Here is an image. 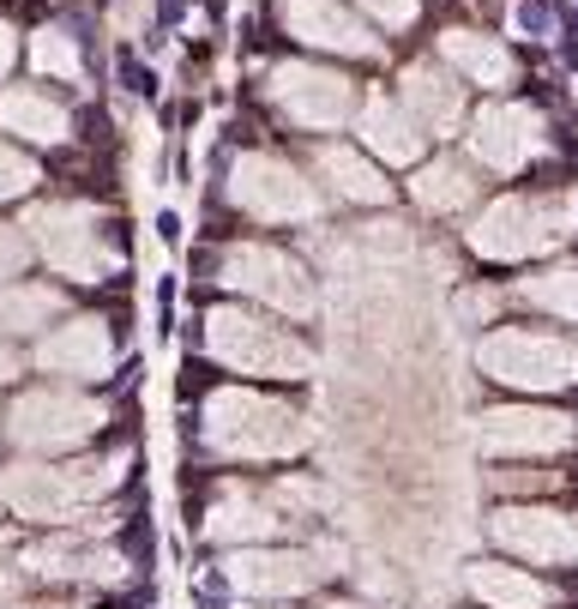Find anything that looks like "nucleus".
I'll list each match as a JSON object with an SVG mask.
<instances>
[{
	"label": "nucleus",
	"mask_w": 578,
	"mask_h": 609,
	"mask_svg": "<svg viewBox=\"0 0 578 609\" xmlns=\"http://www.w3.org/2000/svg\"><path fill=\"white\" fill-rule=\"evenodd\" d=\"M19 266H25V235L0 223V278H19Z\"/></svg>",
	"instance_id": "obj_30"
},
{
	"label": "nucleus",
	"mask_w": 578,
	"mask_h": 609,
	"mask_svg": "<svg viewBox=\"0 0 578 609\" xmlns=\"http://www.w3.org/2000/svg\"><path fill=\"white\" fill-rule=\"evenodd\" d=\"M494 537H501L513 556L542 561V568L578 561V519L549 513V507H501V513H494Z\"/></svg>",
	"instance_id": "obj_10"
},
{
	"label": "nucleus",
	"mask_w": 578,
	"mask_h": 609,
	"mask_svg": "<svg viewBox=\"0 0 578 609\" xmlns=\"http://www.w3.org/2000/svg\"><path fill=\"white\" fill-rule=\"evenodd\" d=\"M235 199H242L254 218H313V187L302 182L290 163H278V157H242L235 163Z\"/></svg>",
	"instance_id": "obj_11"
},
{
	"label": "nucleus",
	"mask_w": 578,
	"mask_h": 609,
	"mask_svg": "<svg viewBox=\"0 0 578 609\" xmlns=\"http://www.w3.org/2000/svg\"><path fill=\"white\" fill-rule=\"evenodd\" d=\"M470 151L489 169H525L530 157L542 151V121L530 115V109H518V103H494V109L476 115Z\"/></svg>",
	"instance_id": "obj_14"
},
{
	"label": "nucleus",
	"mask_w": 578,
	"mask_h": 609,
	"mask_svg": "<svg viewBox=\"0 0 578 609\" xmlns=\"http://www.w3.org/2000/svg\"><path fill=\"white\" fill-rule=\"evenodd\" d=\"M30 230H37V247L49 254L54 272L78 278V284H97L109 272V254L97 242V218L85 206H37Z\"/></svg>",
	"instance_id": "obj_7"
},
{
	"label": "nucleus",
	"mask_w": 578,
	"mask_h": 609,
	"mask_svg": "<svg viewBox=\"0 0 578 609\" xmlns=\"http://www.w3.org/2000/svg\"><path fill=\"white\" fill-rule=\"evenodd\" d=\"M482 375L506 380V387H525V392H554V387H578V344L566 338H549V332H506L482 338V351H476Z\"/></svg>",
	"instance_id": "obj_4"
},
{
	"label": "nucleus",
	"mask_w": 578,
	"mask_h": 609,
	"mask_svg": "<svg viewBox=\"0 0 578 609\" xmlns=\"http://www.w3.org/2000/svg\"><path fill=\"white\" fill-rule=\"evenodd\" d=\"M283 25H290V37L313 42V49H344V54L373 49V37L337 7V0H283Z\"/></svg>",
	"instance_id": "obj_16"
},
{
	"label": "nucleus",
	"mask_w": 578,
	"mask_h": 609,
	"mask_svg": "<svg viewBox=\"0 0 578 609\" xmlns=\"http://www.w3.org/2000/svg\"><path fill=\"white\" fill-rule=\"evenodd\" d=\"M525 296L537 302V308L561 314V320H578V272L573 266H554V272L525 278Z\"/></svg>",
	"instance_id": "obj_27"
},
{
	"label": "nucleus",
	"mask_w": 578,
	"mask_h": 609,
	"mask_svg": "<svg viewBox=\"0 0 578 609\" xmlns=\"http://www.w3.org/2000/svg\"><path fill=\"white\" fill-rule=\"evenodd\" d=\"M37 363L49 368V375H109V363H115V344H109V326L103 320H66L54 326L49 338L37 344Z\"/></svg>",
	"instance_id": "obj_15"
},
{
	"label": "nucleus",
	"mask_w": 578,
	"mask_h": 609,
	"mask_svg": "<svg viewBox=\"0 0 578 609\" xmlns=\"http://www.w3.org/2000/svg\"><path fill=\"white\" fill-rule=\"evenodd\" d=\"M30 182H37V163H30V157H19L13 145H0V199L30 194Z\"/></svg>",
	"instance_id": "obj_29"
},
{
	"label": "nucleus",
	"mask_w": 578,
	"mask_h": 609,
	"mask_svg": "<svg viewBox=\"0 0 578 609\" xmlns=\"http://www.w3.org/2000/svg\"><path fill=\"white\" fill-rule=\"evenodd\" d=\"M271 92L296 127H344L356 109V85L344 73H325V66H283Z\"/></svg>",
	"instance_id": "obj_9"
},
{
	"label": "nucleus",
	"mask_w": 578,
	"mask_h": 609,
	"mask_svg": "<svg viewBox=\"0 0 578 609\" xmlns=\"http://www.w3.org/2000/svg\"><path fill=\"white\" fill-rule=\"evenodd\" d=\"M121 459H78V465H13L0 477V501L19 519H66L103 489H115Z\"/></svg>",
	"instance_id": "obj_2"
},
{
	"label": "nucleus",
	"mask_w": 578,
	"mask_h": 609,
	"mask_svg": "<svg viewBox=\"0 0 578 609\" xmlns=\"http://www.w3.org/2000/svg\"><path fill=\"white\" fill-rule=\"evenodd\" d=\"M223 284L247 290V296L271 302L283 314H313V278L290 254H278V247H230Z\"/></svg>",
	"instance_id": "obj_8"
},
{
	"label": "nucleus",
	"mask_w": 578,
	"mask_h": 609,
	"mask_svg": "<svg viewBox=\"0 0 578 609\" xmlns=\"http://www.w3.org/2000/svg\"><path fill=\"white\" fill-rule=\"evenodd\" d=\"M373 19H385V25H410L416 19V0H361Z\"/></svg>",
	"instance_id": "obj_31"
},
{
	"label": "nucleus",
	"mask_w": 578,
	"mask_h": 609,
	"mask_svg": "<svg viewBox=\"0 0 578 609\" xmlns=\"http://www.w3.org/2000/svg\"><path fill=\"white\" fill-rule=\"evenodd\" d=\"M206 441L230 459H290L308 447V423L290 404L230 387L206 404Z\"/></svg>",
	"instance_id": "obj_1"
},
{
	"label": "nucleus",
	"mask_w": 578,
	"mask_h": 609,
	"mask_svg": "<svg viewBox=\"0 0 578 609\" xmlns=\"http://www.w3.org/2000/svg\"><path fill=\"white\" fill-rule=\"evenodd\" d=\"M97 423H103V411L90 399H78V392H25V399L13 404V416H7L13 441L30 447V453L85 447L90 435H97Z\"/></svg>",
	"instance_id": "obj_6"
},
{
	"label": "nucleus",
	"mask_w": 578,
	"mask_h": 609,
	"mask_svg": "<svg viewBox=\"0 0 578 609\" xmlns=\"http://www.w3.org/2000/svg\"><path fill=\"white\" fill-rule=\"evenodd\" d=\"M416 199H422L428 211H458L476 199V182L464 163H428L422 175H416Z\"/></svg>",
	"instance_id": "obj_26"
},
{
	"label": "nucleus",
	"mask_w": 578,
	"mask_h": 609,
	"mask_svg": "<svg viewBox=\"0 0 578 609\" xmlns=\"http://www.w3.org/2000/svg\"><path fill=\"white\" fill-rule=\"evenodd\" d=\"M470 592L482 597V604H494V609H542L549 604L542 580H530V573H518V568H501V561H476Z\"/></svg>",
	"instance_id": "obj_20"
},
{
	"label": "nucleus",
	"mask_w": 578,
	"mask_h": 609,
	"mask_svg": "<svg viewBox=\"0 0 578 609\" xmlns=\"http://www.w3.org/2000/svg\"><path fill=\"white\" fill-rule=\"evenodd\" d=\"M13 368H19V363H13V351L0 344V380H13Z\"/></svg>",
	"instance_id": "obj_33"
},
{
	"label": "nucleus",
	"mask_w": 578,
	"mask_h": 609,
	"mask_svg": "<svg viewBox=\"0 0 578 609\" xmlns=\"http://www.w3.org/2000/svg\"><path fill=\"white\" fill-rule=\"evenodd\" d=\"M476 435H482L489 453H561L578 428H573V416H561V411H530V404H513V411H489Z\"/></svg>",
	"instance_id": "obj_13"
},
{
	"label": "nucleus",
	"mask_w": 578,
	"mask_h": 609,
	"mask_svg": "<svg viewBox=\"0 0 578 609\" xmlns=\"http://www.w3.org/2000/svg\"><path fill=\"white\" fill-rule=\"evenodd\" d=\"M30 573H42V580H115L121 573V556H109V549H85V544H42L25 556Z\"/></svg>",
	"instance_id": "obj_18"
},
{
	"label": "nucleus",
	"mask_w": 578,
	"mask_h": 609,
	"mask_svg": "<svg viewBox=\"0 0 578 609\" xmlns=\"http://www.w3.org/2000/svg\"><path fill=\"white\" fill-rule=\"evenodd\" d=\"M440 49H446V61L464 66L476 85H506V78H513V54H506L494 37H476V31H446V42H440Z\"/></svg>",
	"instance_id": "obj_22"
},
{
	"label": "nucleus",
	"mask_w": 578,
	"mask_h": 609,
	"mask_svg": "<svg viewBox=\"0 0 578 609\" xmlns=\"http://www.w3.org/2000/svg\"><path fill=\"white\" fill-rule=\"evenodd\" d=\"M578 230V194H537V199H501V206H489L482 218H476L470 242L476 254L489 259H525V254H542V247L566 242V235Z\"/></svg>",
	"instance_id": "obj_3"
},
{
	"label": "nucleus",
	"mask_w": 578,
	"mask_h": 609,
	"mask_svg": "<svg viewBox=\"0 0 578 609\" xmlns=\"http://www.w3.org/2000/svg\"><path fill=\"white\" fill-rule=\"evenodd\" d=\"M0 127L54 145V139H66V109L49 103L42 92H30V85H13V92H0Z\"/></svg>",
	"instance_id": "obj_17"
},
{
	"label": "nucleus",
	"mask_w": 578,
	"mask_h": 609,
	"mask_svg": "<svg viewBox=\"0 0 578 609\" xmlns=\"http://www.w3.org/2000/svg\"><path fill=\"white\" fill-rule=\"evenodd\" d=\"M30 54H37L42 73H61V78H73V73H78V54H73V42H66L61 31H42V37L30 42Z\"/></svg>",
	"instance_id": "obj_28"
},
{
	"label": "nucleus",
	"mask_w": 578,
	"mask_h": 609,
	"mask_svg": "<svg viewBox=\"0 0 578 609\" xmlns=\"http://www.w3.org/2000/svg\"><path fill=\"white\" fill-rule=\"evenodd\" d=\"M13 66V25H0V73Z\"/></svg>",
	"instance_id": "obj_32"
},
{
	"label": "nucleus",
	"mask_w": 578,
	"mask_h": 609,
	"mask_svg": "<svg viewBox=\"0 0 578 609\" xmlns=\"http://www.w3.org/2000/svg\"><path fill=\"white\" fill-rule=\"evenodd\" d=\"M320 169L332 175L337 194H344V199H361V206H385V194H392L380 169L361 163V157H356V151H344V145H325V151H320Z\"/></svg>",
	"instance_id": "obj_24"
},
{
	"label": "nucleus",
	"mask_w": 578,
	"mask_h": 609,
	"mask_svg": "<svg viewBox=\"0 0 578 609\" xmlns=\"http://www.w3.org/2000/svg\"><path fill=\"white\" fill-rule=\"evenodd\" d=\"M404 103H410V115L422 121V127H434V133L458 127V115H464L458 85H446V78H440L434 66H416V73L404 78Z\"/></svg>",
	"instance_id": "obj_21"
},
{
	"label": "nucleus",
	"mask_w": 578,
	"mask_h": 609,
	"mask_svg": "<svg viewBox=\"0 0 578 609\" xmlns=\"http://www.w3.org/2000/svg\"><path fill=\"white\" fill-rule=\"evenodd\" d=\"M361 133H368V145L385 157V163H416V157H422V121L392 109V103L361 109Z\"/></svg>",
	"instance_id": "obj_19"
},
{
	"label": "nucleus",
	"mask_w": 578,
	"mask_h": 609,
	"mask_svg": "<svg viewBox=\"0 0 578 609\" xmlns=\"http://www.w3.org/2000/svg\"><path fill=\"white\" fill-rule=\"evenodd\" d=\"M223 573H230V585L242 597H296V592H308L325 568L308 549H242V556L223 561Z\"/></svg>",
	"instance_id": "obj_12"
},
{
	"label": "nucleus",
	"mask_w": 578,
	"mask_h": 609,
	"mask_svg": "<svg viewBox=\"0 0 578 609\" xmlns=\"http://www.w3.org/2000/svg\"><path fill=\"white\" fill-rule=\"evenodd\" d=\"M61 314V296L49 284H7L0 290V332H37Z\"/></svg>",
	"instance_id": "obj_25"
},
{
	"label": "nucleus",
	"mask_w": 578,
	"mask_h": 609,
	"mask_svg": "<svg viewBox=\"0 0 578 609\" xmlns=\"http://www.w3.org/2000/svg\"><path fill=\"white\" fill-rule=\"evenodd\" d=\"M206 338H211V356L242 368V375H290L296 380L313 368V356L283 326H266L259 314H242V308H218L206 320Z\"/></svg>",
	"instance_id": "obj_5"
},
{
	"label": "nucleus",
	"mask_w": 578,
	"mask_h": 609,
	"mask_svg": "<svg viewBox=\"0 0 578 609\" xmlns=\"http://www.w3.org/2000/svg\"><path fill=\"white\" fill-rule=\"evenodd\" d=\"M278 525H283V519L271 513L266 501H254V495H230V501L211 507V525H206V532L218 537V544H235V537H242V544H259V537H271Z\"/></svg>",
	"instance_id": "obj_23"
}]
</instances>
